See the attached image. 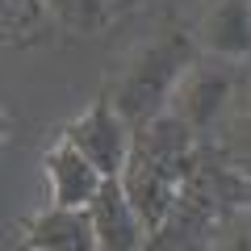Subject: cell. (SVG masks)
<instances>
[{
  "mask_svg": "<svg viewBox=\"0 0 251 251\" xmlns=\"http://www.w3.org/2000/svg\"><path fill=\"white\" fill-rule=\"evenodd\" d=\"M9 130H13V117H9V109L0 105V147L9 143Z\"/></svg>",
  "mask_w": 251,
  "mask_h": 251,
  "instance_id": "obj_11",
  "label": "cell"
},
{
  "mask_svg": "<svg viewBox=\"0 0 251 251\" xmlns=\"http://www.w3.org/2000/svg\"><path fill=\"white\" fill-rule=\"evenodd\" d=\"M197 50L205 59H222V63H247L251 50V13L247 0H214L209 13L201 17V29L193 34Z\"/></svg>",
  "mask_w": 251,
  "mask_h": 251,
  "instance_id": "obj_7",
  "label": "cell"
},
{
  "mask_svg": "<svg viewBox=\"0 0 251 251\" xmlns=\"http://www.w3.org/2000/svg\"><path fill=\"white\" fill-rule=\"evenodd\" d=\"M38 9L72 34H100L113 21L100 0H38Z\"/></svg>",
  "mask_w": 251,
  "mask_h": 251,
  "instance_id": "obj_9",
  "label": "cell"
},
{
  "mask_svg": "<svg viewBox=\"0 0 251 251\" xmlns=\"http://www.w3.org/2000/svg\"><path fill=\"white\" fill-rule=\"evenodd\" d=\"M42 176L50 188V205L54 209H84L100 188V176L72 143L54 138L42 155Z\"/></svg>",
  "mask_w": 251,
  "mask_h": 251,
  "instance_id": "obj_6",
  "label": "cell"
},
{
  "mask_svg": "<svg viewBox=\"0 0 251 251\" xmlns=\"http://www.w3.org/2000/svg\"><path fill=\"white\" fill-rule=\"evenodd\" d=\"M17 247L25 251H97L84 209H38L17 222Z\"/></svg>",
  "mask_w": 251,
  "mask_h": 251,
  "instance_id": "obj_8",
  "label": "cell"
},
{
  "mask_svg": "<svg viewBox=\"0 0 251 251\" xmlns=\"http://www.w3.org/2000/svg\"><path fill=\"white\" fill-rule=\"evenodd\" d=\"M201 59L197 42L188 29H159V34L143 38L134 50L126 54L122 72L113 75V84L105 88L113 113L122 117L130 130L147 126L151 117H159L168 109V97L176 92L180 75Z\"/></svg>",
  "mask_w": 251,
  "mask_h": 251,
  "instance_id": "obj_1",
  "label": "cell"
},
{
  "mask_svg": "<svg viewBox=\"0 0 251 251\" xmlns=\"http://www.w3.org/2000/svg\"><path fill=\"white\" fill-rule=\"evenodd\" d=\"M100 4H105V9H109V17H117V13H126V9H134L138 0H100Z\"/></svg>",
  "mask_w": 251,
  "mask_h": 251,
  "instance_id": "obj_10",
  "label": "cell"
},
{
  "mask_svg": "<svg viewBox=\"0 0 251 251\" xmlns=\"http://www.w3.org/2000/svg\"><path fill=\"white\" fill-rule=\"evenodd\" d=\"M84 218H88L97 251H143L147 247V234L138 226L130 201L122 197V184L117 180H100L97 197L84 205Z\"/></svg>",
  "mask_w": 251,
  "mask_h": 251,
  "instance_id": "obj_5",
  "label": "cell"
},
{
  "mask_svg": "<svg viewBox=\"0 0 251 251\" xmlns=\"http://www.w3.org/2000/svg\"><path fill=\"white\" fill-rule=\"evenodd\" d=\"M59 138L72 143L75 151L97 168L100 180H113L117 172H122V163H126V151H130V126L113 113V105H109L105 92H97L92 105L84 109L80 117H72V122L63 126Z\"/></svg>",
  "mask_w": 251,
  "mask_h": 251,
  "instance_id": "obj_4",
  "label": "cell"
},
{
  "mask_svg": "<svg viewBox=\"0 0 251 251\" xmlns=\"http://www.w3.org/2000/svg\"><path fill=\"white\" fill-rule=\"evenodd\" d=\"M243 84L239 63H222V59H205L201 54L184 75H180L176 92L168 97V113L176 122H184L193 130V138L209 134L214 126H222L226 109H230L234 92Z\"/></svg>",
  "mask_w": 251,
  "mask_h": 251,
  "instance_id": "obj_3",
  "label": "cell"
},
{
  "mask_svg": "<svg viewBox=\"0 0 251 251\" xmlns=\"http://www.w3.org/2000/svg\"><path fill=\"white\" fill-rule=\"evenodd\" d=\"M193 168H197V159H188V163L159 159V155H147L143 147L130 143L126 163H122V172H117L113 180L122 184V197L130 201V209H134V218H138V226H143L147 239H151L163 226V218L172 214V205H176L184 180L193 176Z\"/></svg>",
  "mask_w": 251,
  "mask_h": 251,
  "instance_id": "obj_2",
  "label": "cell"
}]
</instances>
